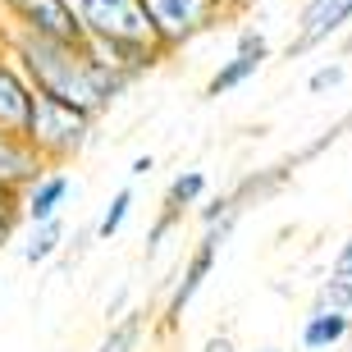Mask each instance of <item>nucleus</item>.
<instances>
[{"label":"nucleus","mask_w":352,"mask_h":352,"mask_svg":"<svg viewBox=\"0 0 352 352\" xmlns=\"http://www.w3.org/2000/svg\"><path fill=\"white\" fill-rule=\"evenodd\" d=\"M138 339H142V316H119L96 352H133V348H138Z\"/></svg>","instance_id":"nucleus-17"},{"label":"nucleus","mask_w":352,"mask_h":352,"mask_svg":"<svg viewBox=\"0 0 352 352\" xmlns=\"http://www.w3.org/2000/svg\"><path fill=\"white\" fill-rule=\"evenodd\" d=\"M129 307V288H119L115 298H110V307H105V320H119V311Z\"/></svg>","instance_id":"nucleus-25"},{"label":"nucleus","mask_w":352,"mask_h":352,"mask_svg":"<svg viewBox=\"0 0 352 352\" xmlns=\"http://www.w3.org/2000/svg\"><path fill=\"white\" fill-rule=\"evenodd\" d=\"M215 5H220L224 19H234V14H248L252 5H256V0H215Z\"/></svg>","instance_id":"nucleus-24"},{"label":"nucleus","mask_w":352,"mask_h":352,"mask_svg":"<svg viewBox=\"0 0 352 352\" xmlns=\"http://www.w3.org/2000/svg\"><path fill=\"white\" fill-rule=\"evenodd\" d=\"M138 5L146 14V28H151V41L160 55L183 51L188 41H197L224 19L215 0H138Z\"/></svg>","instance_id":"nucleus-3"},{"label":"nucleus","mask_w":352,"mask_h":352,"mask_svg":"<svg viewBox=\"0 0 352 352\" xmlns=\"http://www.w3.org/2000/svg\"><path fill=\"white\" fill-rule=\"evenodd\" d=\"M201 197H206V174L201 170H183L170 179V188H165V206L170 210H188V206H201Z\"/></svg>","instance_id":"nucleus-15"},{"label":"nucleus","mask_w":352,"mask_h":352,"mask_svg":"<svg viewBox=\"0 0 352 352\" xmlns=\"http://www.w3.org/2000/svg\"><path fill=\"white\" fill-rule=\"evenodd\" d=\"M343 51H348V55H352V32H348V37H343Z\"/></svg>","instance_id":"nucleus-29"},{"label":"nucleus","mask_w":352,"mask_h":352,"mask_svg":"<svg viewBox=\"0 0 352 352\" xmlns=\"http://www.w3.org/2000/svg\"><path fill=\"white\" fill-rule=\"evenodd\" d=\"M215 256H220V248L210 243L206 234H201V243L192 248V256L183 261V270H179V279H174V288H170V302H165V316H160V329H179V320H183V311H188V302L201 293V284L210 279V270H215Z\"/></svg>","instance_id":"nucleus-6"},{"label":"nucleus","mask_w":352,"mask_h":352,"mask_svg":"<svg viewBox=\"0 0 352 352\" xmlns=\"http://www.w3.org/2000/svg\"><path fill=\"white\" fill-rule=\"evenodd\" d=\"M91 129H96L91 119L74 115V110H65V105H55V101H46V96L32 91V110H28V124H23L19 138L32 146V156L46 170H65L69 160H78L87 151Z\"/></svg>","instance_id":"nucleus-2"},{"label":"nucleus","mask_w":352,"mask_h":352,"mask_svg":"<svg viewBox=\"0 0 352 352\" xmlns=\"http://www.w3.org/2000/svg\"><path fill=\"white\" fill-rule=\"evenodd\" d=\"M352 28V0H329L325 10H316L311 19H298V37L288 41V60H302L307 51L325 46L329 37H339Z\"/></svg>","instance_id":"nucleus-7"},{"label":"nucleus","mask_w":352,"mask_h":352,"mask_svg":"<svg viewBox=\"0 0 352 352\" xmlns=\"http://www.w3.org/2000/svg\"><path fill=\"white\" fill-rule=\"evenodd\" d=\"M325 5H329V0H307V5H302V14H298V19H311V14H316V10H325Z\"/></svg>","instance_id":"nucleus-28"},{"label":"nucleus","mask_w":352,"mask_h":352,"mask_svg":"<svg viewBox=\"0 0 352 352\" xmlns=\"http://www.w3.org/2000/svg\"><path fill=\"white\" fill-rule=\"evenodd\" d=\"M183 215L179 210H170V206H160V215H156V224H151V234H146V256H156L160 252V243L174 234V224H179Z\"/></svg>","instance_id":"nucleus-21"},{"label":"nucleus","mask_w":352,"mask_h":352,"mask_svg":"<svg viewBox=\"0 0 352 352\" xmlns=\"http://www.w3.org/2000/svg\"><path fill=\"white\" fill-rule=\"evenodd\" d=\"M229 210H238L229 192H220V197H201V206H197V220H201V224H215V220H224Z\"/></svg>","instance_id":"nucleus-22"},{"label":"nucleus","mask_w":352,"mask_h":352,"mask_svg":"<svg viewBox=\"0 0 352 352\" xmlns=\"http://www.w3.org/2000/svg\"><path fill=\"white\" fill-rule=\"evenodd\" d=\"M256 352H279V348H256Z\"/></svg>","instance_id":"nucleus-30"},{"label":"nucleus","mask_w":352,"mask_h":352,"mask_svg":"<svg viewBox=\"0 0 352 352\" xmlns=\"http://www.w3.org/2000/svg\"><path fill=\"white\" fill-rule=\"evenodd\" d=\"M133 201H138V197H133V188H119V192L110 197V201H105V210H101V220L91 224V234H96V243H110V238H115L119 229H124V220H129V210H133Z\"/></svg>","instance_id":"nucleus-16"},{"label":"nucleus","mask_w":352,"mask_h":352,"mask_svg":"<svg viewBox=\"0 0 352 352\" xmlns=\"http://www.w3.org/2000/svg\"><path fill=\"white\" fill-rule=\"evenodd\" d=\"M0 14L19 32H32V37H46V41H65V46H87V37H82V28H78V14H74L69 0H0Z\"/></svg>","instance_id":"nucleus-4"},{"label":"nucleus","mask_w":352,"mask_h":352,"mask_svg":"<svg viewBox=\"0 0 352 352\" xmlns=\"http://www.w3.org/2000/svg\"><path fill=\"white\" fill-rule=\"evenodd\" d=\"M352 339V320L343 311H329V307H307L298 329L302 352H339Z\"/></svg>","instance_id":"nucleus-8"},{"label":"nucleus","mask_w":352,"mask_h":352,"mask_svg":"<svg viewBox=\"0 0 352 352\" xmlns=\"http://www.w3.org/2000/svg\"><path fill=\"white\" fill-rule=\"evenodd\" d=\"M151 170H156V160H151V156H138V160H133V179H142V174H151Z\"/></svg>","instance_id":"nucleus-27"},{"label":"nucleus","mask_w":352,"mask_h":352,"mask_svg":"<svg viewBox=\"0 0 352 352\" xmlns=\"http://www.w3.org/2000/svg\"><path fill=\"white\" fill-rule=\"evenodd\" d=\"M28 110H32V87L19 74V65L0 51V133H23Z\"/></svg>","instance_id":"nucleus-9"},{"label":"nucleus","mask_w":352,"mask_h":352,"mask_svg":"<svg viewBox=\"0 0 352 352\" xmlns=\"http://www.w3.org/2000/svg\"><path fill=\"white\" fill-rule=\"evenodd\" d=\"M329 274L334 279H352V234L339 243V256H334V265H329Z\"/></svg>","instance_id":"nucleus-23"},{"label":"nucleus","mask_w":352,"mask_h":352,"mask_svg":"<svg viewBox=\"0 0 352 352\" xmlns=\"http://www.w3.org/2000/svg\"><path fill=\"white\" fill-rule=\"evenodd\" d=\"M261 74V65L256 60H243V55H229L215 74H210V82H206V96H224V91H234V87H243V82H252Z\"/></svg>","instance_id":"nucleus-14"},{"label":"nucleus","mask_w":352,"mask_h":352,"mask_svg":"<svg viewBox=\"0 0 352 352\" xmlns=\"http://www.w3.org/2000/svg\"><path fill=\"white\" fill-rule=\"evenodd\" d=\"M69 197V174L65 170H46L32 188H23V220L37 229L46 220H60V206Z\"/></svg>","instance_id":"nucleus-10"},{"label":"nucleus","mask_w":352,"mask_h":352,"mask_svg":"<svg viewBox=\"0 0 352 352\" xmlns=\"http://www.w3.org/2000/svg\"><path fill=\"white\" fill-rule=\"evenodd\" d=\"M293 179V165L288 160H279V165H265V170H256V174H243V179L234 183V206L238 210H248L252 201H265V197H274V192H284V183Z\"/></svg>","instance_id":"nucleus-12"},{"label":"nucleus","mask_w":352,"mask_h":352,"mask_svg":"<svg viewBox=\"0 0 352 352\" xmlns=\"http://www.w3.org/2000/svg\"><path fill=\"white\" fill-rule=\"evenodd\" d=\"M60 248H65V220H46V224H37L32 238L23 243V261L28 265H46Z\"/></svg>","instance_id":"nucleus-13"},{"label":"nucleus","mask_w":352,"mask_h":352,"mask_svg":"<svg viewBox=\"0 0 352 352\" xmlns=\"http://www.w3.org/2000/svg\"><path fill=\"white\" fill-rule=\"evenodd\" d=\"M343 78H348V65H343V60H329V65H320L311 78H307V91H311V96H325V91H334Z\"/></svg>","instance_id":"nucleus-19"},{"label":"nucleus","mask_w":352,"mask_h":352,"mask_svg":"<svg viewBox=\"0 0 352 352\" xmlns=\"http://www.w3.org/2000/svg\"><path fill=\"white\" fill-rule=\"evenodd\" d=\"M87 41H151L146 14L138 0H69Z\"/></svg>","instance_id":"nucleus-5"},{"label":"nucleus","mask_w":352,"mask_h":352,"mask_svg":"<svg viewBox=\"0 0 352 352\" xmlns=\"http://www.w3.org/2000/svg\"><path fill=\"white\" fill-rule=\"evenodd\" d=\"M201 352H238V348H234V339H229V334H210Z\"/></svg>","instance_id":"nucleus-26"},{"label":"nucleus","mask_w":352,"mask_h":352,"mask_svg":"<svg viewBox=\"0 0 352 352\" xmlns=\"http://www.w3.org/2000/svg\"><path fill=\"white\" fill-rule=\"evenodd\" d=\"M0 51L19 65V74L28 78V87L37 91V96L65 105L74 115L91 119V124L133 87L119 69L96 60L87 46L46 41V37H32V32H19V28H10V23L0 28Z\"/></svg>","instance_id":"nucleus-1"},{"label":"nucleus","mask_w":352,"mask_h":352,"mask_svg":"<svg viewBox=\"0 0 352 352\" xmlns=\"http://www.w3.org/2000/svg\"><path fill=\"white\" fill-rule=\"evenodd\" d=\"M23 220V192L10 188V183H0V229L14 234V224Z\"/></svg>","instance_id":"nucleus-20"},{"label":"nucleus","mask_w":352,"mask_h":352,"mask_svg":"<svg viewBox=\"0 0 352 352\" xmlns=\"http://www.w3.org/2000/svg\"><path fill=\"white\" fill-rule=\"evenodd\" d=\"M234 55H243V60H256V65H265L270 60V37H265L261 28H238V37H234Z\"/></svg>","instance_id":"nucleus-18"},{"label":"nucleus","mask_w":352,"mask_h":352,"mask_svg":"<svg viewBox=\"0 0 352 352\" xmlns=\"http://www.w3.org/2000/svg\"><path fill=\"white\" fill-rule=\"evenodd\" d=\"M46 174L37 156H32V146L19 138V133H0V183H10V188H32V183Z\"/></svg>","instance_id":"nucleus-11"}]
</instances>
